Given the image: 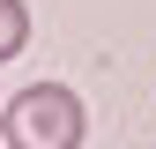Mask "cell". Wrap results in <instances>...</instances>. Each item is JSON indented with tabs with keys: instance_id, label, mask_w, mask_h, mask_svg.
Segmentation results:
<instances>
[{
	"instance_id": "1",
	"label": "cell",
	"mask_w": 156,
	"mask_h": 149,
	"mask_svg": "<svg viewBox=\"0 0 156 149\" xmlns=\"http://www.w3.org/2000/svg\"><path fill=\"white\" fill-rule=\"evenodd\" d=\"M82 134H89V112L67 82H30L0 112V142L8 149H82Z\"/></svg>"
},
{
	"instance_id": "2",
	"label": "cell",
	"mask_w": 156,
	"mask_h": 149,
	"mask_svg": "<svg viewBox=\"0 0 156 149\" xmlns=\"http://www.w3.org/2000/svg\"><path fill=\"white\" fill-rule=\"evenodd\" d=\"M23 45H30V8L23 0H0V60H15Z\"/></svg>"
}]
</instances>
